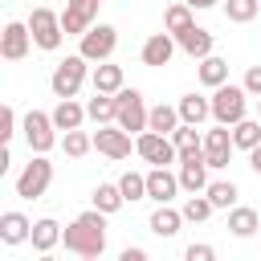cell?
Returning <instances> with one entry per match:
<instances>
[{"instance_id": "6da1fadb", "label": "cell", "mask_w": 261, "mask_h": 261, "mask_svg": "<svg viewBox=\"0 0 261 261\" xmlns=\"http://www.w3.org/2000/svg\"><path fill=\"white\" fill-rule=\"evenodd\" d=\"M61 245L77 257H102V249H106V212L90 208V212L73 216L61 232Z\"/></svg>"}, {"instance_id": "7a4b0ae2", "label": "cell", "mask_w": 261, "mask_h": 261, "mask_svg": "<svg viewBox=\"0 0 261 261\" xmlns=\"http://www.w3.org/2000/svg\"><path fill=\"white\" fill-rule=\"evenodd\" d=\"M212 118L220 126H237L241 118H249V90L245 86H232V82L216 86L212 90Z\"/></svg>"}, {"instance_id": "3957f363", "label": "cell", "mask_w": 261, "mask_h": 261, "mask_svg": "<svg viewBox=\"0 0 261 261\" xmlns=\"http://www.w3.org/2000/svg\"><path fill=\"white\" fill-rule=\"evenodd\" d=\"M86 73H90V61H86L82 53H69L65 61L53 65V73H49V90H53L57 98H77V90L86 86Z\"/></svg>"}, {"instance_id": "277c9868", "label": "cell", "mask_w": 261, "mask_h": 261, "mask_svg": "<svg viewBox=\"0 0 261 261\" xmlns=\"http://www.w3.org/2000/svg\"><path fill=\"white\" fill-rule=\"evenodd\" d=\"M29 33H33V45H37V49H45V53L61 49V41H65L61 12H53V8H33V12H29Z\"/></svg>"}, {"instance_id": "5b68a950", "label": "cell", "mask_w": 261, "mask_h": 261, "mask_svg": "<svg viewBox=\"0 0 261 261\" xmlns=\"http://www.w3.org/2000/svg\"><path fill=\"white\" fill-rule=\"evenodd\" d=\"M20 130H24V143L33 155H49L57 147V126H53V114H45V110H29L20 118Z\"/></svg>"}, {"instance_id": "8992f818", "label": "cell", "mask_w": 261, "mask_h": 261, "mask_svg": "<svg viewBox=\"0 0 261 261\" xmlns=\"http://www.w3.org/2000/svg\"><path fill=\"white\" fill-rule=\"evenodd\" d=\"M49 184H53V163H49V155H33V159L24 163V171L16 175V196H20V200H41V196L49 192Z\"/></svg>"}, {"instance_id": "52a82bcc", "label": "cell", "mask_w": 261, "mask_h": 261, "mask_svg": "<svg viewBox=\"0 0 261 261\" xmlns=\"http://www.w3.org/2000/svg\"><path fill=\"white\" fill-rule=\"evenodd\" d=\"M114 102H118V126L126 130V135H143L147 130V118H151V110L143 106V94L135 90V86H122L118 94H114Z\"/></svg>"}, {"instance_id": "ba28073f", "label": "cell", "mask_w": 261, "mask_h": 261, "mask_svg": "<svg viewBox=\"0 0 261 261\" xmlns=\"http://www.w3.org/2000/svg\"><path fill=\"white\" fill-rule=\"evenodd\" d=\"M114 49H118V29H114V24H94V29L82 37V45H77V53H82L90 65L110 61V57H114Z\"/></svg>"}, {"instance_id": "9c48e42d", "label": "cell", "mask_w": 261, "mask_h": 261, "mask_svg": "<svg viewBox=\"0 0 261 261\" xmlns=\"http://www.w3.org/2000/svg\"><path fill=\"white\" fill-rule=\"evenodd\" d=\"M135 151H139V159H147V163H155V167L179 163V151H175L171 135H155V130H143V135H135Z\"/></svg>"}, {"instance_id": "30bf717a", "label": "cell", "mask_w": 261, "mask_h": 261, "mask_svg": "<svg viewBox=\"0 0 261 261\" xmlns=\"http://www.w3.org/2000/svg\"><path fill=\"white\" fill-rule=\"evenodd\" d=\"M232 151H237V143H232V126H220V122H216L212 130H204V159H208L212 171L228 167Z\"/></svg>"}, {"instance_id": "8fae6325", "label": "cell", "mask_w": 261, "mask_h": 261, "mask_svg": "<svg viewBox=\"0 0 261 261\" xmlns=\"http://www.w3.org/2000/svg\"><path fill=\"white\" fill-rule=\"evenodd\" d=\"M98 4H102V0H65V12H61V29H65V37H86V33L94 29Z\"/></svg>"}, {"instance_id": "7c38bea8", "label": "cell", "mask_w": 261, "mask_h": 261, "mask_svg": "<svg viewBox=\"0 0 261 261\" xmlns=\"http://www.w3.org/2000/svg\"><path fill=\"white\" fill-rule=\"evenodd\" d=\"M94 151L106 155V159H130L135 143H130V135H126L118 122H110V126H98V130H94Z\"/></svg>"}, {"instance_id": "4fadbf2b", "label": "cell", "mask_w": 261, "mask_h": 261, "mask_svg": "<svg viewBox=\"0 0 261 261\" xmlns=\"http://www.w3.org/2000/svg\"><path fill=\"white\" fill-rule=\"evenodd\" d=\"M29 49H33L29 20H8V24H4V33H0V57H4V61H20Z\"/></svg>"}, {"instance_id": "5bb4252c", "label": "cell", "mask_w": 261, "mask_h": 261, "mask_svg": "<svg viewBox=\"0 0 261 261\" xmlns=\"http://www.w3.org/2000/svg\"><path fill=\"white\" fill-rule=\"evenodd\" d=\"M175 37L171 33H151L147 41H143V49H139V57H143V65H151V69H159V65H171V57H175Z\"/></svg>"}, {"instance_id": "9a60e30c", "label": "cell", "mask_w": 261, "mask_h": 261, "mask_svg": "<svg viewBox=\"0 0 261 261\" xmlns=\"http://www.w3.org/2000/svg\"><path fill=\"white\" fill-rule=\"evenodd\" d=\"M175 192H179V171H167V167H151L147 171V200L171 204Z\"/></svg>"}, {"instance_id": "2e32d148", "label": "cell", "mask_w": 261, "mask_h": 261, "mask_svg": "<svg viewBox=\"0 0 261 261\" xmlns=\"http://www.w3.org/2000/svg\"><path fill=\"white\" fill-rule=\"evenodd\" d=\"M29 237H33V220L24 212H16V208L0 212V241L4 245H24Z\"/></svg>"}, {"instance_id": "e0dca14e", "label": "cell", "mask_w": 261, "mask_h": 261, "mask_svg": "<svg viewBox=\"0 0 261 261\" xmlns=\"http://www.w3.org/2000/svg\"><path fill=\"white\" fill-rule=\"evenodd\" d=\"M175 45L188 53V57H196V61H204L208 53H212V45H216V37L208 33V29H200V24H192V29H184L179 37H175Z\"/></svg>"}, {"instance_id": "ac0fdd59", "label": "cell", "mask_w": 261, "mask_h": 261, "mask_svg": "<svg viewBox=\"0 0 261 261\" xmlns=\"http://www.w3.org/2000/svg\"><path fill=\"white\" fill-rule=\"evenodd\" d=\"M179 224H184V212L179 208H171V204H155V212H151V220H147V228L155 232V237H175L179 232Z\"/></svg>"}, {"instance_id": "d6986e66", "label": "cell", "mask_w": 261, "mask_h": 261, "mask_svg": "<svg viewBox=\"0 0 261 261\" xmlns=\"http://www.w3.org/2000/svg\"><path fill=\"white\" fill-rule=\"evenodd\" d=\"M86 118H90L86 106H77L73 98H57V106H53V126L57 130H82Z\"/></svg>"}, {"instance_id": "ffe728a7", "label": "cell", "mask_w": 261, "mask_h": 261, "mask_svg": "<svg viewBox=\"0 0 261 261\" xmlns=\"http://www.w3.org/2000/svg\"><path fill=\"white\" fill-rule=\"evenodd\" d=\"M61 232H65V228H61L53 216H41V220H33V237H29V241H33L37 253H53V245H61Z\"/></svg>"}, {"instance_id": "44dd1931", "label": "cell", "mask_w": 261, "mask_h": 261, "mask_svg": "<svg viewBox=\"0 0 261 261\" xmlns=\"http://www.w3.org/2000/svg\"><path fill=\"white\" fill-rule=\"evenodd\" d=\"M90 82H94V94H118V90H122V65L98 61L94 73H90Z\"/></svg>"}, {"instance_id": "7402d4cb", "label": "cell", "mask_w": 261, "mask_h": 261, "mask_svg": "<svg viewBox=\"0 0 261 261\" xmlns=\"http://www.w3.org/2000/svg\"><path fill=\"white\" fill-rule=\"evenodd\" d=\"M175 110H179V118H184V122L200 126L204 118H212V98H204V94H184V98L175 102Z\"/></svg>"}, {"instance_id": "603a6c76", "label": "cell", "mask_w": 261, "mask_h": 261, "mask_svg": "<svg viewBox=\"0 0 261 261\" xmlns=\"http://www.w3.org/2000/svg\"><path fill=\"white\" fill-rule=\"evenodd\" d=\"M208 159H196V163H179V188L184 192H192V196H200L212 179H208Z\"/></svg>"}, {"instance_id": "cb8c5ba5", "label": "cell", "mask_w": 261, "mask_h": 261, "mask_svg": "<svg viewBox=\"0 0 261 261\" xmlns=\"http://www.w3.org/2000/svg\"><path fill=\"white\" fill-rule=\"evenodd\" d=\"M261 228V216H257V208H245V204H237V208H228V232L232 237H253Z\"/></svg>"}, {"instance_id": "d4e9b609", "label": "cell", "mask_w": 261, "mask_h": 261, "mask_svg": "<svg viewBox=\"0 0 261 261\" xmlns=\"http://www.w3.org/2000/svg\"><path fill=\"white\" fill-rule=\"evenodd\" d=\"M86 114H90L98 126H110V122L118 118V102H114V94H94V98L86 102Z\"/></svg>"}, {"instance_id": "484cf974", "label": "cell", "mask_w": 261, "mask_h": 261, "mask_svg": "<svg viewBox=\"0 0 261 261\" xmlns=\"http://www.w3.org/2000/svg\"><path fill=\"white\" fill-rule=\"evenodd\" d=\"M204 196L212 200V208H237V196H241V188L232 184V179H212L208 188H204Z\"/></svg>"}, {"instance_id": "4316f807", "label": "cell", "mask_w": 261, "mask_h": 261, "mask_svg": "<svg viewBox=\"0 0 261 261\" xmlns=\"http://www.w3.org/2000/svg\"><path fill=\"white\" fill-rule=\"evenodd\" d=\"M200 82H204L208 90L224 86V82H228V61H224V57H216V53H208V57L200 61Z\"/></svg>"}, {"instance_id": "83f0119b", "label": "cell", "mask_w": 261, "mask_h": 261, "mask_svg": "<svg viewBox=\"0 0 261 261\" xmlns=\"http://www.w3.org/2000/svg\"><path fill=\"white\" fill-rule=\"evenodd\" d=\"M184 118H179V110L175 106H151V118H147V130H155V135H171L175 126H179Z\"/></svg>"}, {"instance_id": "f1b7e54d", "label": "cell", "mask_w": 261, "mask_h": 261, "mask_svg": "<svg viewBox=\"0 0 261 261\" xmlns=\"http://www.w3.org/2000/svg\"><path fill=\"white\" fill-rule=\"evenodd\" d=\"M90 200H94V208H98V212H106V216H114V212L126 204V200H122V192H118V184H98Z\"/></svg>"}, {"instance_id": "f546056e", "label": "cell", "mask_w": 261, "mask_h": 261, "mask_svg": "<svg viewBox=\"0 0 261 261\" xmlns=\"http://www.w3.org/2000/svg\"><path fill=\"white\" fill-rule=\"evenodd\" d=\"M196 20H192V8L179 0V4H171L167 12H163V33H171V37H179L184 29H192Z\"/></svg>"}, {"instance_id": "4dcf8cb0", "label": "cell", "mask_w": 261, "mask_h": 261, "mask_svg": "<svg viewBox=\"0 0 261 261\" xmlns=\"http://www.w3.org/2000/svg\"><path fill=\"white\" fill-rule=\"evenodd\" d=\"M232 143H237L241 151H253V147L261 143V118H241V122L232 126Z\"/></svg>"}, {"instance_id": "1f68e13d", "label": "cell", "mask_w": 261, "mask_h": 261, "mask_svg": "<svg viewBox=\"0 0 261 261\" xmlns=\"http://www.w3.org/2000/svg\"><path fill=\"white\" fill-rule=\"evenodd\" d=\"M118 192H122L126 204L147 200V175H139V171H122V175H118Z\"/></svg>"}, {"instance_id": "d6a6232c", "label": "cell", "mask_w": 261, "mask_h": 261, "mask_svg": "<svg viewBox=\"0 0 261 261\" xmlns=\"http://www.w3.org/2000/svg\"><path fill=\"white\" fill-rule=\"evenodd\" d=\"M61 147H65L69 159H82V155L94 151V135H86V130H65V135H61Z\"/></svg>"}, {"instance_id": "836d02e7", "label": "cell", "mask_w": 261, "mask_h": 261, "mask_svg": "<svg viewBox=\"0 0 261 261\" xmlns=\"http://www.w3.org/2000/svg\"><path fill=\"white\" fill-rule=\"evenodd\" d=\"M257 12H261V0H224V16L232 24H249Z\"/></svg>"}, {"instance_id": "e575fe53", "label": "cell", "mask_w": 261, "mask_h": 261, "mask_svg": "<svg viewBox=\"0 0 261 261\" xmlns=\"http://www.w3.org/2000/svg\"><path fill=\"white\" fill-rule=\"evenodd\" d=\"M179 212H184V220H192V224H200V220H208V216H212L216 208H212V200H208V196L200 192V196H188V204H184Z\"/></svg>"}, {"instance_id": "d590c367", "label": "cell", "mask_w": 261, "mask_h": 261, "mask_svg": "<svg viewBox=\"0 0 261 261\" xmlns=\"http://www.w3.org/2000/svg\"><path fill=\"white\" fill-rule=\"evenodd\" d=\"M171 143H175V151H184V147H196V143H204V135H200L192 122H179V126L171 130Z\"/></svg>"}, {"instance_id": "8d00e7d4", "label": "cell", "mask_w": 261, "mask_h": 261, "mask_svg": "<svg viewBox=\"0 0 261 261\" xmlns=\"http://www.w3.org/2000/svg\"><path fill=\"white\" fill-rule=\"evenodd\" d=\"M12 135H16V110H12V106H4V110H0V143L8 147V143H12Z\"/></svg>"}, {"instance_id": "74e56055", "label": "cell", "mask_w": 261, "mask_h": 261, "mask_svg": "<svg viewBox=\"0 0 261 261\" xmlns=\"http://www.w3.org/2000/svg\"><path fill=\"white\" fill-rule=\"evenodd\" d=\"M184 261H216V249L208 241H196V245L184 249Z\"/></svg>"}, {"instance_id": "f35d334b", "label": "cell", "mask_w": 261, "mask_h": 261, "mask_svg": "<svg viewBox=\"0 0 261 261\" xmlns=\"http://www.w3.org/2000/svg\"><path fill=\"white\" fill-rule=\"evenodd\" d=\"M241 86L249 90V98H261V65H249V73H245Z\"/></svg>"}, {"instance_id": "ab89813d", "label": "cell", "mask_w": 261, "mask_h": 261, "mask_svg": "<svg viewBox=\"0 0 261 261\" xmlns=\"http://www.w3.org/2000/svg\"><path fill=\"white\" fill-rule=\"evenodd\" d=\"M118 261H151V257H147V249L130 245V249H122V253H118Z\"/></svg>"}, {"instance_id": "60d3db41", "label": "cell", "mask_w": 261, "mask_h": 261, "mask_svg": "<svg viewBox=\"0 0 261 261\" xmlns=\"http://www.w3.org/2000/svg\"><path fill=\"white\" fill-rule=\"evenodd\" d=\"M249 167H253V171H257V175H261V143H257V147H253V151H249Z\"/></svg>"}, {"instance_id": "b9f144b4", "label": "cell", "mask_w": 261, "mask_h": 261, "mask_svg": "<svg viewBox=\"0 0 261 261\" xmlns=\"http://www.w3.org/2000/svg\"><path fill=\"white\" fill-rule=\"evenodd\" d=\"M184 4H188V8H192V12H196V8H212V4H216V0H184Z\"/></svg>"}, {"instance_id": "7bdbcfd3", "label": "cell", "mask_w": 261, "mask_h": 261, "mask_svg": "<svg viewBox=\"0 0 261 261\" xmlns=\"http://www.w3.org/2000/svg\"><path fill=\"white\" fill-rule=\"evenodd\" d=\"M37 261H57V257H53V253H41V257H37Z\"/></svg>"}, {"instance_id": "ee69618b", "label": "cell", "mask_w": 261, "mask_h": 261, "mask_svg": "<svg viewBox=\"0 0 261 261\" xmlns=\"http://www.w3.org/2000/svg\"><path fill=\"white\" fill-rule=\"evenodd\" d=\"M77 261H98V257H77Z\"/></svg>"}, {"instance_id": "f6af8a7d", "label": "cell", "mask_w": 261, "mask_h": 261, "mask_svg": "<svg viewBox=\"0 0 261 261\" xmlns=\"http://www.w3.org/2000/svg\"><path fill=\"white\" fill-rule=\"evenodd\" d=\"M257 118H261V98H257Z\"/></svg>"}]
</instances>
